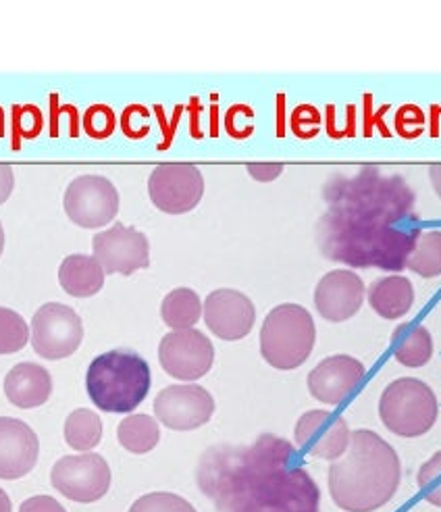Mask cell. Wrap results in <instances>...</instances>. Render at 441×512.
Masks as SVG:
<instances>
[{
    "label": "cell",
    "instance_id": "obj_11",
    "mask_svg": "<svg viewBox=\"0 0 441 512\" xmlns=\"http://www.w3.org/2000/svg\"><path fill=\"white\" fill-rule=\"evenodd\" d=\"M148 196L167 215H184L196 209L204 196V177L194 163H163L148 179Z\"/></svg>",
    "mask_w": 441,
    "mask_h": 512
},
{
    "label": "cell",
    "instance_id": "obj_22",
    "mask_svg": "<svg viewBox=\"0 0 441 512\" xmlns=\"http://www.w3.org/2000/svg\"><path fill=\"white\" fill-rule=\"evenodd\" d=\"M107 273L94 256L71 254L59 267V284L73 298H90L105 286Z\"/></svg>",
    "mask_w": 441,
    "mask_h": 512
},
{
    "label": "cell",
    "instance_id": "obj_17",
    "mask_svg": "<svg viewBox=\"0 0 441 512\" xmlns=\"http://www.w3.org/2000/svg\"><path fill=\"white\" fill-rule=\"evenodd\" d=\"M367 377V369L356 356L333 354L308 373L306 386L310 396L327 406L344 404Z\"/></svg>",
    "mask_w": 441,
    "mask_h": 512
},
{
    "label": "cell",
    "instance_id": "obj_32",
    "mask_svg": "<svg viewBox=\"0 0 441 512\" xmlns=\"http://www.w3.org/2000/svg\"><path fill=\"white\" fill-rule=\"evenodd\" d=\"M425 123H427V115L423 113L421 107L417 105H404L396 111L394 117V127L396 134L404 140H417L425 134Z\"/></svg>",
    "mask_w": 441,
    "mask_h": 512
},
{
    "label": "cell",
    "instance_id": "obj_15",
    "mask_svg": "<svg viewBox=\"0 0 441 512\" xmlns=\"http://www.w3.org/2000/svg\"><path fill=\"white\" fill-rule=\"evenodd\" d=\"M294 440L304 454L333 463L348 452L352 429L342 415L325 411V408H315V411H308L298 419Z\"/></svg>",
    "mask_w": 441,
    "mask_h": 512
},
{
    "label": "cell",
    "instance_id": "obj_21",
    "mask_svg": "<svg viewBox=\"0 0 441 512\" xmlns=\"http://www.w3.org/2000/svg\"><path fill=\"white\" fill-rule=\"evenodd\" d=\"M367 302L375 315L387 321L406 317L414 306V286L412 281L400 273H389L379 277L367 290Z\"/></svg>",
    "mask_w": 441,
    "mask_h": 512
},
{
    "label": "cell",
    "instance_id": "obj_27",
    "mask_svg": "<svg viewBox=\"0 0 441 512\" xmlns=\"http://www.w3.org/2000/svg\"><path fill=\"white\" fill-rule=\"evenodd\" d=\"M406 269L423 279H435L441 275V232L431 229L423 232L412 254L408 256Z\"/></svg>",
    "mask_w": 441,
    "mask_h": 512
},
{
    "label": "cell",
    "instance_id": "obj_28",
    "mask_svg": "<svg viewBox=\"0 0 441 512\" xmlns=\"http://www.w3.org/2000/svg\"><path fill=\"white\" fill-rule=\"evenodd\" d=\"M30 340V327L13 309L0 306V354H15Z\"/></svg>",
    "mask_w": 441,
    "mask_h": 512
},
{
    "label": "cell",
    "instance_id": "obj_40",
    "mask_svg": "<svg viewBox=\"0 0 441 512\" xmlns=\"http://www.w3.org/2000/svg\"><path fill=\"white\" fill-rule=\"evenodd\" d=\"M181 107H177L175 109V113H173V125H167L165 123V119H163V107H154V113H157L159 117H161V123H163V130L167 132V138H165V142L159 146V150H167V146L171 144V140H173V132H175V127H177V123L175 121H179V115H181Z\"/></svg>",
    "mask_w": 441,
    "mask_h": 512
},
{
    "label": "cell",
    "instance_id": "obj_34",
    "mask_svg": "<svg viewBox=\"0 0 441 512\" xmlns=\"http://www.w3.org/2000/svg\"><path fill=\"white\" fill-rule=\"evenodd\" d=\"M248 117H254V111L250 107L233 105L225 115V132L236 140L250 138L254 134V127H244L242 125V119H248Z\"/></svg>",
    "mask_w": 441,
    "mask_h": 512
},
{
    "label": "cell",
    "instance_id": "obj_13",
    "mask_svg": "<svg viewBox=\"0 0 441 512\" xmlns=\"http://www.w3.org/2000/svg\"><path fill=\"white\" fill-rule=\"evenodd\" d=\"M159 363L177 381H198L213 369L215 346L198 329L171 331L159 344Z\"/></svg>",
    "mask_w": 441,
    "mask_h": 512
},
{
    "label": "cell",
    "instance_id": "obj_45",
    "mask_svg": "<svg viewBox=\"0 0 441 512\" xmlns=\"http://www.w3.org/2000/svg\"><path fill=\"white\" fill-rule=\"evenodd\" d=\"M3 250H5V229H3V223H0V256H3Z\"/></svg>",
    "mask_w": 441,
    "mask_h": 512
},
{
    "label": "cell",
    "instance_id": "obj_3",
    "mask_svg": "<svg viewBox=\"0 0 441 512\" xmlns=\"http://www.w3.org/2000/svg\"><path fill=\"white\" fill-rule=\"evenodd\" d=\"M402 481L394 446L377 431H352L348 452L329 467V494L346 512H375L392 502Z\"/></svg>",
    "mask_w": 441,
    "mask_h": 512
},
{
    "label": "cell",
    "instance_id": "obj_36",
    "mask_svg": "<svg viewBox=\"0 0 441 512\" xmlns=\"http://www.w3.org/2000/svg\"><path fill=\"white\" fill-rule=\"evenodd\" d=\"M389 111V105H383L379 111L373 113V94H365V136H373V130L377 127V130L381 132L383 138H389L392 136V132L387 130L385 125V113Z\"/></svg>",
    "mask_w": 441,
    "mask_h": 512
},
{
    "label": "cell",
    "instance_id": "obj_39",
    "mask_svg": "<svg viewBox=\"0 0 441 512\" xmlns=\"http://www.w3.org/2000/svg\"><path fill=\"white\" fill-rule=\"evenodd\" d=\"M15 188V175L11 165L0 163V204H5Z\"/></svg>",
    "mask_w": 441,
    "mask_h": 512
},
{
    "label": "cell",
    "instance_id": "obj_7",
    "mask_svg": "<svg viewBox=\"0 0 441 512\" xmlns=\"http://www.w3.org/2000/svg\"><path fill=\"white\" fill-rule=\"evenodd\" d=\"M379 417L400 438H421L439 419V400L423 379L400 377L383 390Z\"/></svg>",
    "mask_w": 441,
    "mask_h": 512
},
{
    "label": "cell",
    "instance_id": "obj_8",
    "mask_svg": "<svg viewBox=\"0 0 441 512\" xmlns=\"http://www.w3.org/2000/svg\"><path fill=\"white\" fill-rule=\"evenodd\" d=\"M111 479L109 463L94 452L63 456L50 471L53 488L65 498L82 504H92L105 498L111 488Z\"/></svg>",
    "mask_w": 441,
    "mask_h": 512
},
{
    "label": "cell",
    "instance_id": "obj_9",
    "mask_svg": "<svg viewBox=\"0 0 441 512\" xmlns=\"http://www.w3.org/2000/svg\"><path fill=\"white\" fill-rule=\"evenodd\" d=\"M84 323L71 306L48 302L32 319V346L46 361H61L82 346Z\"/></svg>",
    "mask_w": 441,
    "mask_h": 512
},
{
    "label": "cell",
    "instance_id": "obj_41",
    "mask_svg": "<svg viewBox=\"0 0 441 512\" xmlns=\"http://www.w3.org/2000/svg\"><path fill=\"white\" fill-rule=\"evenodd\" d=\"M429 179H431V186L435 190V194L439 196L441 200V163H433L429 167Z\"/></svg>",
    "mask_w": 441,
    "mask_h": 512
},
{
    "label": "cell",
    "instance_id": "obj_23",
    "mask_svg": "<svg viewBox=\"0 0 441 512\" xmlns=\"http://www.w3.org/2000/svg\"><path fill=\"white\" fill-rule=\"evenodd\" d=\"M394 358L408 369L425 367L433 356L431 331L419 323H402L392 334Z\"/></svg>",
    "mask_w": 441,
    "mask_h": 512
},
{
    "label": "cell",
    "instance_id": "obj_10",
    "mask_svg": "<svg viewBox=\"0 0 441 512\" xmlns=\"http://www.w3.org/2000/svg\"><path fill=\"white\" fill-rule=\"evenodd\" d=\"M67 217L84 229L109 225L119 213V192L105 175H80L65 190Z\"/></svg>",
    "mask_w": 441,
    "mask_h": 512
},
{
    "label": "cell",
    "instance_id": "obj_19",
    "mask_svg": "<svg viewBox=\"0 0 441 512\" xmlns=\"http://www.w3.org/2000/svg\"><path fill=\"white\" fill-rule=\"evenodd\" d=\"M40 440L36 431L19 419L0 417V479H21L38 463Z\"/></svg>",
    "mask_w": 441,
    "mask_h": 512
},
{
    "label": "cell",
    "instance_id": "obj_31",
    "mask_svg": "<svg viewBox=\"0 0 441 512\" xmlns=\"http://www.w3.org/2000/svg\"><path fill=\"white\" fill-rule=\"evenodd\" d=\"M84 132L94 140H105L115 132L117 117L107 105H94L84 113Z\"/></svg>",
    "mask_w": 441,
    "mask_h": 512
},
{
    "label": "cell",
    "instance_id": "obj_25",
    "mask_svg": "<svg viewBox=\"0 0 441 512\" xmlns=\"http://www.w3.org/2000/svg\"><path fill=\"white\" fill-rule=\"evenodd\" d=\"M161 317L173 331L194 329L202 319V300L190 288H175L163 298Z\"/></svg>",
    "mask_w": 441,
    "mask_h": 512
},
{
    "label": "cell",
    "instance_id": "obj_35",
    "mask_svg": "<svg viewBox=\"0 0 441 512\" xmlns=\"http://www.w3.org/2000/svg\"><path fill=\"white\" fill-rule=\"evenodd\" d=\"M138 117L148 119V109L140 107V105H132V107H127L121 115V130L127 138H132V140H142L150 132V125H136L134 123Z\"/></svg>",
    "mask_w": 441,
    "mask_h": 512
},
{
    "label": "cell",
    "instance_id": "obj_18",
    "mask_svg": "<svg viewBox=\"0 0 441 512\" xmlns=\"http://www.w3.org/2000/svg\"><path fill=\"white\" fill-rule=\"evenodd\" d=\"M367 300V286L352 269H333L315 288V309L331 323H344L358 315Z\"/></svg>",
    "mask_w": 441,
    "mask_h": 512
},
{
    "label": "cell",
    "instance_id": "obj_37",
    "mask_svg": "<svg viewBox=\"0 0 441 512\" xmlns=\"http://www.w3.org/2000/svg\"><path fill=\"white\" fill-rule=\"evenodd\" d=\"M246 171L261 184H269L283 173V163H248Z\"/></svg>",
    "mask_w": 441,
    "mask_h": 512
},
{
    "label": "cell",
    "instance_id": "obj_2",
    "mask_svg": "<svg viewBox=\"0 0 441 512\" xmlns=\"http://www.w3.org/2000/svg\"><path fill=\"white\" fill-rule=\"evenodd\" d=\"M317 246L327 261L354 269L400 273L421 238L419 223L394 225L365 215L327 209L317 221Z\"/></svg>",
    "mask_w": 441,
    "mask_h": 512
},
{
    "label": "cell",
    "instance_id": "obj_6",
    "mask_svg": "<svg viewBox=\"0 0 441 512\" xmlns=\"http://www.w3.org/2000/svg\"><path fill=\"white\" fill-rule=\"evenodd\" d=\"M317 325L304 306L285 302L275 306L261 327V354L279 371L302 367L313 354Z\"/></svg>",
    "mask_w": 441,
    "mask_h": 512
},
{
    "label": "cell",
    "instance_id": "obj_30",
    "mask_svg": "<svg viewBox=\"0 0 441 512\" xmlns=\"http://www.w3.org/2000/svg\"><path fill=\"white\" fill-rule=\"evenodd\" d=\"M129 512H198L186 498L171 492H152L138 498Z\"/></svg>",
    "mask_w": 441,
    "mask_h": 512
},
{
    "label": "cell",
    "instance_id": "obj_12",
    "mask_svg": "<svg viewBox=\"0 0 441 512\" xmlns=\"http://www.w3.org/2000/svg\"><path fill=\"white\" fill-rule=\"evenodd\" d=\"M92 252L107 275H134L150 267V242L146 234L119 221L92 238Z\"/></svg>",
    "mask_w": 441,
    "mask_h": 512
},
{
    "label": "cell",
    "instance_id": "obj_1",
    "mask_svg": "<svg viewBox=\"0 0 441 512\" xmlns=\"http://www.w3.org/2000/svg\"><path fill=\"white\" fill-rule=\"evenodd\" d=\"M196 483L219 512H321L317 481L275 433H261L250 446L209 448L198 460Z\"/></svg>",
    "mask_w": 441,
    "mask_h": 512
},
{
    "label": "cell",
    "instance_id": "obj_14",
    "mask_svg": "<svg viewBox=\"0 0 441 512\" xmlns=\"http://www.w3.org/2000/svg\"><path fill=\"white\" fill-rule=\"evenodd\" d=\"M215 415V398L198 383H177L154 398V417L173 431H194Z\"/></svg>",
    "mask_w": 441,
    "mask_h": 512
},
{
    "label": "cell",
    "instance_id": "obj_38",
    "mask_svg": "<svg viewBox=\"0 0 441 512\" xmlns=\"http://www.w3.org/2000/svg\"><path fill=\"white\" fill-rule=\"evenodd\" d=\"M19 512H67V510L55 498L34 496L21 504Z\"/></svg>",
    "mask_w": 441,
    "mask_h": 512
},
{
    "label": "cell",
    "instance_id": "obj_29",
    "mask_svg": "<svg viewBox=\"0 0 441 512\" xmlns=\"http://www.w3.org/2000/svg\"><path fill=\"white\" fill-rule=\"evenodd\" d=\"M417 485L425 502L441 508V450H437L421 465L417 473Z\"/></svg>",
    "mask_w": 441,
    "mask_h": 512
},
{
    "label": "cell",
    "instance_id": "obj_43",
    "mask_svg": "<svg viewBox=\"0 0 441 512\" xmlns=\"http://www.w3.org/2000/svg\"><path fill=\"white\" fill-rule=\"evenodd\" d=\"M11 510H13L11 498L3 488H0V512H11Z\"/></svg>",
    "mask_w": 441,
    "mask_h": 512
},
{
    "label": "cell",
    "instance_id": "obj_5",
    "mask_svg": "<svg viewBox=\"0 0 441 512\" xmlns=\"http://www.w3.org/2000/svg\"><path fill=\"white\" fill-rule=\"evenodd\" d=\"M152 373L146 358L132 348H115L96 356L86 373V390L98 411L129 415L150 392Z\"/></svg>",
    "mask_w": 441,
    "mask_h": 512
},
{
    "label": "cell",
    "instance_id": "obj_33",
    "mask_svg": "<svg viewBox=\"0 0 441 512\" xmlns=\"http://www.w3.org/2000/svg\"><path fill=\"white\" fill-rule=\"evenodd\" d=\"M290 125H292V132L300 140L317 138L319 125H321V113L310 105H300L294 109V113L290 117Z\"/></svg>",
    "mask_w": 441,
    "mask_h": 512
},
{
    "label": "cell",
    "instance_id": "obj_44",
    "mask_svg": "<svg viewBox=\"0 0 441 512\" xmlns=\"http://www.w3.org/2000/svg\"><path fill=\"white\" fill-rule=\"evenodd\" d=\"M277 98H279V100H277V102H279V125H277V136H279V138H283V134H285V132H283V125H281V113H283V98H285V96H283V94H279Z\"/></svg>",
    "mask_w": 441,
    "mask_h": 512
},
{
    "label": "cell",
    "instance_id": "obj_24",
    "mask_svg": "<svg viewBox=\"0 0 441 512\" xmlns=\"http://www.w3.org/2000/svg\"><path fill=\"white\" fill-rule=\"evenodd\" d=\"M119 444L132 454H148L161 442L159 421L150 415H127L117 427Z\"/></svg>",
    "mask_w": 441,
    "mask_h": 512
},
{
    "label": "cell",
    "instance_id": "obj_26",
    "mask_svg": "<svg viewBox=\"0 0 441 512\" xmlns=\"http://www.w3.org/2000/svg\"><path fill=\"white\" fill-rule=\"evenodd\" d=\"M65 442L77 452H90L102 440V421L90 408H77L65 421Z\"/></svg>",
    "mask_w": 441,
    "mask_h": 512
},
{
    "label": "cell",
    "instance_id": "obj_20",
    "mask_svg": "<svg viewBox=\"0 0 441 512\" xmlns=\"http://www.w3.org/2000/svg\"><path fill=\"white\" fill-rule=\"evenodd\" d=\"M5 396L17 408H38L53 396V377L36 363H19L5 377Z\"/></svg>",
    "mask_w": 441,
    "mask_h": 512
},
{
    "label": "cell",
    "instance_id": "obj_4",
    "mask_svg": "<svg viewBox=\"0 0 441 512\" xmlns=\"http://www.w3.org/2000/svg\"><path fill=\"white\" fill-rule=\"evenodd\" d=\"M323 200L329 209L371 213L392 223H412V188L400 175H385L373 165H365L354 175H333L323 188Z\"/></svg>",
    "mask_w": 441,
    "mask_h": 512
},
{
    "label": "cell",
    "instance_id": "obj_42",
    "mask_svg": "<svg viewBox=\"0 0 441 512\" xmlns=\"http://www.w3.org/2000/svg\"><path fill=\"white\" fill-rule=\"evenodd\" d=\"M431 127H429V134L431 138H437L439 136V115H441V107L437 105H431Z\"/></svg>",
    "mask_w": 441,
    "mask_h": 512
},
{
    "label": "cell",
    "instance_id": "obj_16",
    "mask_svg": "<svg viewBox=\"0 0 441 512\" xmlns=\"http://www.w3.org/2000/svg\"><path fill=\"white\" fill-rule=\"evenodd\" d=\"M206 327L225 342L244 340L256 323L254 302L238 290L221 288L211 292L202 302Z\"/></svg>",
    "mask_w": 441,
    "mask_h": 512
}]
</instances>
